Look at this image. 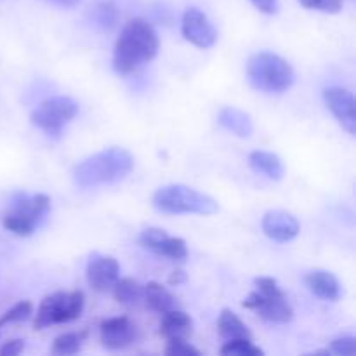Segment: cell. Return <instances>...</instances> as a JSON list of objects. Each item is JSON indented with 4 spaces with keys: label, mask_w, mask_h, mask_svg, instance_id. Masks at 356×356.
I'll return each mask as SVG.
<instances>
[{
    "label": "cell",
    "mask_w": 356,
    "mask_h": 356,
    "mask_svg": "<svg viewBox=\"0 0 356 356\" xmlns=\"http://www.w3.org/2000/svg\"><path fill=\"white\" fill-rule=\"evenodd\" d=\"M83 305H86V298L83 292H54V294L47 296L44 301L40 302V308L37 312V318H35V329L42 330L45 327L56 325V323H68L72 320H76L83 312Z\"/></svg>",
    "instance_id": "5"
},
{
    "label": "cell",
    "mask_w": 356,
    "mask_h": 356,
    "mask_svg": "<svg viewBox=\"0 0 356 356\" xmlns=\"http://www.w3.org/2000/svg\"><path fill=\"white\" fill-rule=\"evenodd\" d=\"M254 284H256L257 292H261V294H264V296H282L284 294V292H282V289L278 287V284L275 278L259 277L254 280Z\"/></svg>",
    "instance_id": "29"
},
{
    "label": "cell",
    "mask_w": 356,
    "mask_h": 356,
    "mask_svg": "<svg viewBox=\"0 0 356 356\" xmlns=\"http://www.w3.org/2000/svg\"><path fill=\"white\" fill-rule=\"evenodd\" d=\"M165 355L169 356H200V351L188 343L186 339H169L165 348Z\"/></svg>",
    "instance_id": "26"
},
{
    "label": "cell",
    "mask_w": 356,
    "mask_h": 356,
    "mask_svg": "<svg viewBox=\"0 0 356 356\" xmlns=\"http://www.w3.org/2000/svg\"><path fill=\"white\" fill-rule=\"evenodd\" d=\"M218 330L219 334H221V337H225L226 341L250 339V337H252L245 323H243L242 320L236 316V313H233L232 309H222L218 320Z\"/></svg>",
    "instance_id": "20"
},
{
    "label": "cell",
    "mask_w": 356,
    "mask_h": 356,
    "mask_svg": "<svg viewBox=\"0 0 356 356\" xmlns=\"http://www.w3.org/2000/svg\"><path fill=\"white\" fill-rule=\"evenodd\" d=\"M23 350H24L23 339L7 341V343L0 348V356H17Z\"/></svg>",
    "instance_id": "30"
},
{
    "label": "cell",
    "mask_w": 356,
    "mask_h": 356,
    "mask_svg": "<svg viewBox=\"0 0 356 356\" xmlns=\"http://www.w3.org/2000/svg\"><path fill=\"white\" fill-rule=\"evenodd\" d=\"M86 332H66L61 334L54 339V344H52V353L59 356L66 355H75L79 353L80 348H82V343L86 341Z\"/></svg>",
    "instance_id": "22"
},
{
    "label": "cell",
    "mask_w": 356,
    "mask_h": 356,
    "mask_svg": "<svg viewBox=\"0 0 356 356\" xmlns=\"http://www.w3.org/2000/svg\"><path fill=\"white\" fill-rule=\"evenodd\" d=\"M94 19H96V23L99 24V26L110 30V28H113L118 21L117 7L111 2L97 3L96 9H94Z\"/></svg>",
    "instance_id": "24"
},
{
    "label": "cell",
    "mask_w": 356,
    "mask_h": 356,
    "mask_svg": "<svg viewBox=\"0 0 356 356\" xmlns=\"http://www.w3.org/2000/svg\"><path fill=\"white\" fill-rule=\"evenodd\" d=\"M243 308L254 309L256 313H259L261 318L271 323H287L294 316V309L289 305L285 294L264 296L256 291L243 301Z\"/></svg>",
    "instance_id": "7"
},
{
    "label": "cell",
    "mask_w": 356,
    "mask_h": 356,
    "mask_svg": "<svg viewBox=\"0 0 356 356\" xmlns=\"http://www.w3.org/2000/svg\"><path fill=\"white\" fill-rule=\"evenodd\" d=\"M250 86L268 94H282L294 83V68L287 59L273 52H257L247 63Z\"/></svg>",
    "instance_id": "3"
},
{
    "label": "cell",
    "mask_w": 356,
    "mask_h": 356,
    "mask_svg": "<svg viewBox=\"0 0 356 356\" xmlns=\"http://www.w3.org/2000/svg\"><path fill=\"white\" fill-rule=\"evenodd\" d=\"M159 52V37L152 24L134 17L122 30L113 51V68L120 75H131L152 61Z\"/></svg>",
    "instance_id": "1"
},
{
    "label": "cell",
    "mask_w": 356,
    "mask_h": 356,
    "mask_svg": "<svg viewBox=\"0 0 356 356\" xmlns=\"http://www.w3.org/2000/svg\"><path fill=\"white\" fill-rule=\"evenodd\" d=\"M153 205L163 214L211 216L218 212V202L214 198L184 184H169L156 190Z\"/></svg>",
    "instance_id": "4"
},
{
    "label": "cell",
    "mask_w": 356,
    "mask_h": 356,
    "mask_svg": "<svg viewBox=\"0 0 356 356\" xmlns=\"http://www.w3.org/2000/svg\"><path fill=\"white\" fill-rule=\"evenodd\" d=\"M99 337L108 350H124L138 339V327L125 316H115L101 322Z\"/></svg>",
    "instance_id": "12"
},
{
    "label": "cell",
    "mask_w": 356,
    "mask_h": 356,
    "mask_svg": "<svg viewBox=\"0 0 356 356\" xmlns=\"http://www.w3.org/2000/svg\"><path fill=\"white\" fill-rule=\"evenodd\" d=\"M221 355L225 356H263L264 351L250 343V339H233L228 341L221 348Z\"/></svg>",
    "instance_id": "23"
},
{
    "label": "cell",
    "mask_w": 356,
    "mask_h": 356,
    "mask_svg": "<svg viewBox=\"0 0 356 356\" xmlns=\"http://www.w3.org/2000/svg\"><path fill=\"white\" fill-rule=\"evenodd\" d=\"M120 278V266L117 259L104 254H92L87 263V282L97 292H106L113 289Z\"/></svg>",
    "instance_id": "11"
},
{
    "label": "cell",
    "mask_w": 356,
    "mask_h": 356,
    "mask_svg": "<svg viewBox=\"0 0 356 356\" xmlns=\"http://www.w3.org/2000/svg\"><path fill=\"white\" fill-rule=\"evenodd\" d=\"M134 169V156L118 146L103 149L89 159L82 160L73 169V179L80 188H94L124 179Z\"/></svg>",
    "instance_id": "2"
},
{
    "label": "cell",
    "mask_w": 356,
    "mask_h": 356,
    "mask_svg": "<svg viewBox=\"0 0 356 356\" xmlns=\"http://www.w3.org/2000/svg\"><path fill=\"white\" fill-rule=\"evenodd\" d=\"M79 113V104L68 96H52L42 101L31 113V124L44 132L58 136Z\"/></svg>",
    "instance_id": "6"
},
{
    "label": "cell",
    "mask_w": 356,
    "mask_h": 356,
    "mask_svg": "<svg viewBox=\"0 0 356 356\" xmlns=\"http://www.w3.org/2000/svg\"><path fill=\"white\" fill-rule=\"evenodd\" d=\"M254 6L264 14H277L278 0H252Z\"/></svg>",
    "instance_id": "31"
},
{
    "label": "cell",
    "mask_w": 356,
    "mask_h": 356,
    "mask_svg": "<svg viewBox=\"0 0 356 356\" xmlns=\"http://www.w3.org/2000/svg\"><path fill=\"white\" fill-rule=\"evenodd\" d=\"M330 353L341 355V356H353L356 353V339L351 336L339 337L330 343Z\"/></svg>",
    "instance_id": "28"
},
{
    "label": "cell",
    "mask_w": 356,
    "mask_h": 356,
    "mask_svg": "<svg viewBox=\"0 0 356 356\" xmlns=\"http://www.w3.org/2000/svg\"><path fill=\"white\" fill-rule=\"evenodd\" d=\"M183 280H184V273H183V271H174L172 277L169 278L170 285H177V284H181V282H183Z\"/></svg>",
    "instance_id": "33"
},
{
    "label": "cell",
    "mask_w": 356,
    "mask_h": 356,
    "mask_svg": "<svg viewBox=\"0 0 356 356\" xmlns=\"http://www.w3.org/2000/svg\"><path fill=\"white\" fill-rule=\"evenodd\" d=\"M51 2L59 7H75L80 0H51Z\"/></svg>",
    "instance_id": "32"
},
{
    "label": "cell",
    "mask_w": 356,
    "mask_h": 356,
    "mask_svg": "<svg viewBox=\"0 0 356 356\" xmlns=\"http://www.w3.org/2000/svg\"><path fill=\"white\" fill-rule=\"evenodd\" d=\"M38 225L40 221L33 214L16 205H13V209L3 216V228L17 236H30Z\"/></svg>",
    "instance_id": "18"
},
{
    "label": "cell",
    "mask_w": 356,
    "mask_h": 356,
    "mask_svg": "<svg viewBox=\"0 0 356 356\" xmlns=\"http://www.w3.org/2000/svg\"><path fill=\"white\" fill-rule=\"evenodd\" d=\"M323 101L327 108L332 111L341 125L350 132L351 136L356 134V103L353 92H350L344 87H327L323 90Z\"/></svg>",
    "instance_id": "9"
},
{
    "label": "cell",
    "mask_w": 356,
    "mask_h": 356,
    "mask_svg": "<svg viewBox=\"0 0 356 356\" xmlns=\"http://www.w3.org/2000/svg\"><path fill=\"white\" fill-rule=\"evenodd\" d=\"M218 122L221 127H225L226 131L233 132L238 138H249L254 132L252 120H250L249 115L245 111L238 110V108L233 106H225L219 110Z\"/></svg>",
    "instance_id": "16"
},
{
    "label": "cell",
    "mask_w": 356,
    "mask_h": 356,
    "mask_svg": "<svg viewBox=\"0 0 356 356\" xmlns=\"http://www.w3.org/2000/svg\"><path fill=\"white\" fill-rule=\"evenodd\" d=\"M183 37L200 49H209L218 42V31L207 16L197 7L184 10Z\"/></svg>",
    "instance_id": "8"
},
{
    "label": "cell",
    "mask_w": 356,
    "mask_h": 356,
    "mask_svg": "<svg viewBox=\"0 0 356 356\" xmlns=\"http://www.w3.org/2000/svg\"><path fill=\"white\" fill-rule=\"evenodd\" d=\"M191 332H193V320L183 309H170L162 315L160 334L165 339H188Z\"/></svg>",
    "instance_id": "15"
},
{
    "label": "cell",
    "mask_w": 356,
    "mask_h": 356,
    "mask_svg": "<svg viewBox=\"0 0 356 356\" xmlns=\"http://www.w3.org/2000/svg\"><path fill=\"white\" fill-rule=\"evenodd\" d=\"M263 229L275 242H291L299 235V222L285 211H270L263 218Z\"/></svg>",
    "instance_id": "13"
},
{
    "label": "cell",
    "mask_w": 356,
    "mask_h": 356,
    "mask_svg": "<svg viewBox=\"0 0 356 356\" xmlns=\"http://www.w3.org/2000/svg\"><path fill=\"white\" fill-rule=\"evenodd\" d=\"M249 163L256 172L264 174L266 177L273 181H280L284 177L285 169L282 163L280 156L270 152H252L249 155Z\"/></svg>",
    "instance_id": "19"
},
{
    "label": "cell",
    "mask_w": 356,
    "mask_h": 356,
    "mask_svg": "<svg viewBox=\"0 0 356 356\" xmlns=\"http://www.w3.org/2000/svg\"><path fill=\"white\" fill-rule=\"evenodd\" d=\"M143 299H145L146 306H148L152 312L160 313V315L170 312V309L179 308L177 299L174 298L163 285L156 284V282H149V284L143 289Z\"/></svg>",
    "instance_id": "17"
},
{
    "label": "cell",
    "mask_w": 356,
    "mask_h": 356,
    "mask_svg": "<svg viewBox=\"0 0 356 356\" xmlns=\"http://www.w3.org/2000/svg\"><path fill=\"white\" fill-rule=\"evenodd\" d=\"M139 242L145 249L167 257L172 261H183L188 256V247L183 238L167 235V232L160 228H146L139 236Z\"/></svg>",
    "instance_id": "10"
},
{
    "label": "cell",
    "mask_w": 356,
    "mask_h": 356,
    "mask_svg": "<svg viewBox=\"0 0 356 356\" xmlns=\"http://www.w3.org/2000/svg\"><path fill=\"white\" fill-rule=\"evenodd\" d=\"M306 9L322 10V13L336 14L343 9V0H299Z\"/></svg>",
    "instance_id": "27"
},
{
    "label": "cell",
    "mask_w": 356,
    "mask_h": 356,
    "mask_svg": "<svg viewBox=\"0 0 356 356\" xmlns=\"http://www.w3.org/2000/svg\"><path fill=\"white\" fill-rule=\"evenodd\" d=\"M305 284L316 298L325 299V301H339L343 296V287H341L339 280L325 270L309 271L305 277Z\"/></svg>",
    "instance_id": "14"
},
{
    "label": "cell",
    "mask_w": 356,
    "mask_h": 356,
    "mask_svg": "<svg viewBox=\"0 0 356 356\" xmlns=\"http://www.w3.org/2000/svg\"><path fill=\"white\" fill-rule=\"evenodd\" d=\"M111 291L115 299L125 306H136L143 299V287L132 278H118Z\"/></svg>",
    "instance_id": "21"
},
{
    "label": "cell",
    "mask_w": 356,
    "mask_h": 356,
    "mask_svg": "<svg viewBox=\"0 0 356 356\" xmlns=\"http://www.w3.org/2000/svg\"><path fill=\"white\" fill-rule=\"evenodd\" d=\"M31 312H33V306H31L30 301L17 302V305H14L9 312H6L0 316V327L7 325V323L24 322V320L30 318Z\"/></svg>",
    "instance_id": "25"
}]
</instances>
